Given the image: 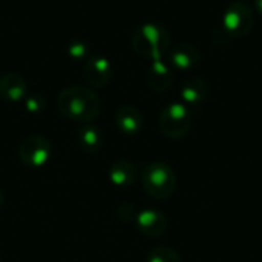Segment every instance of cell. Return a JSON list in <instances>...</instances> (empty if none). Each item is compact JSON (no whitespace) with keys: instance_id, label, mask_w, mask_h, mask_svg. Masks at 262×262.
Wrapping results in <instances>:
<instances>
[{"instance_id":"obj_1","label":"cell","mask_w":262,"mask_h":262,"mask_svg":"<svg viewBox=\"0 0 262 262\" xmlns=\"http://www.w3.org/2000/svg\"><path fill=\"white\" fill-rule=\"evenodd\" d=\"M57 109L64 118L86 124L97 118L101 109V103L98 95L92 89L74 84L64 88L58 94Z\"/></svg>"},{"instance_id":"obj_2","label":"cell","mask_w":262,"mask_h":262,"mask_svg":"<svg viewBox=\"0 0 262 262\" xmlns=\"http://www.w3.org/2000/svg\"><path fill=\"white\" fill-rule=\"evenodd\" d=\"M137 55L147 60H161L172 48L169 31L158 23H144L138 26L130 38Z\"/></svg>"},{"instance_id":"obj_3","label":"cell","mask_w":262,"mask_h":262,"mask_svg":"<svg viewBox=\"0 0 262 262\" xmlns=\"http://www.w3.org/2000/svg\"><path fill=\"white\" fill-rule=\"evenodd\" d=\"M141 181L146 193L155 200H166L172 196L177 189L175 170L161 161L147 164L143 169Z\"/></svg>"},{"instance_id":"obj_4","label":"cell","mask_w":262,"mask_h":262,"mask_svg":"<svg viewBox=\"0 0 262 262\" xmlns=\"http://www.w3.org/2000/svg\"><path fill=\"white\" fill-rule=\"evenodd\" d=\"M192 127V114L184 103H170L160 115V130L170 140H180Z\"/></svg>"},{"instance_id":"obj_5","label":"cell","mask_w":262,"mask_h":262,"mask_svg":"<svg viewBox=\"0 0 262 262\" xmlns=\"http://www.w3.org/2000/svg\"><path fill=\"white\" fill-rule=\"evenodd\" d=\"M253 23H255L253 11L243 0L232 2L223 14L224 31H226V34H229L230 37H235V38L246 37L252 31Z\"/></svg>"},{"instance_id":"obj_6","label":"cell","mask_w":262,"mask_h":262,"mask_svg":"<svg viewBox=\"0 0 262 262\" xmlns=\"http://www.w3.org/2000/svg\"><path fill=\"white\" fill-rule=\"evenodd\" d=\"M52 154V144L48 138L41 135H32L23 140L18 149V158L26 167H43Z\"/></svg>"},{"instance_id":"obj_7","label":"cell","mask_w":262,"mask_h":262,"mask_svg":"<svg viewBox=\"0 0 262 262\" xmlns=\"http://www.w3.org/2000/svg\"><path fill=\"white\" fill-rule=\"evenodd\" d=\"M84 78L94 88H104L112 78V66L106 57L94 55L84 63Z\"/></svg>"},{"instance_id":"obj_8","label":"cell","mask_w":262,"mask_h":262,"mask_svg":"<svg viewBox=\"0 0 262 262\" xmlns=\"http://www.w3.org/2000/svg\"><path fill=\"white\" fill-rule=\"evenodd\" d=\"M135 223L138 230L149 238L161 236L167 230V218L163 212L157 209H144L138 212L135 216Z\"/></svg>"},{"instance_id":"obj_9","label":"cell","mask_w":262,"mask_h":262,"mask_svg":"<svg viewBox=\"0 0 262 262\" xmlns=\"http://www.w3.org/2000/svg\"><path fill=\"white\" fill-rule=\"evenodd\" d=\"M201 60V54L195 45L180 43L169 49V64L178 71H190Z\"/></svg>"},{"instance_id":"obj_10","label":"cell","mask_w":262,"mask_h":262,"mask_svg":"<svg viewBox=\"0 0 262 262\" xmlns=\"http://www.w3.org/2000/svg\"><path fill=\"white\" fill-rule=\"evenodd\" d=\"M26 80L17 72H6L0 77V97L9 103H20L28 95Z\"/></svg>"},{"instance_id":"obj_11","label":"cell","mask_w":262,"mask_h":262,"mask_svg":"<svg viewBox=\"0 0 262 262\" xmlns=\"http://www.w3.org/2000/svg\"><path fill=\"white\" fill-rule=\"evenodd\" d=\"M146 80L150 89L155 92H164L170 88L173 81V72L169 63L161 60H154L147 69Z\"/></svg>"},{"instance_id":"obj_12","label":"cell","mask_w":262,"mask_h":262,"mask_svg":"<svg viewBox=\"0 0 262 262\" xmlns=\"http://www.w3.org/2000/svg\"><path fill=\"white\" fill-rule=\"evenodd\" d=\"M180 95L187 107H198L209 97V84L200 77H192L183 83Z\"/></svg>"},{"instance_id":"obj_13","label":"cell","mask_w":262,"mask_h":262,"mask_svg":"<svg viewBox=\"0 0 262 262\" xmlns=\"http://www.w3.org/2000/svg\"><path fill=\"white\" fill-rule=\"evenodd\" d=\"M115 124L120 129V132L126 135H135L143 127V115L135 106L124 104L118 107L115 114Z\"/></svg>"},{"instance_id":"obj_14","label":"cell","mask_w":262,"mask_h":262,"mask_svg":"<svg viewBox=\"0 0 262 262\" xmlns=\"http://www.w3.org/2000/svg\"><path fill=\"white\" fill-rule=\"evenodd\" d=\"M137 167L129 160H117L109 167V180L115 187L124 189L135 183L137 180Z\"/></svg>"},{"instance_id":"obj_15","label":"cell","mask_w":262,"mask_h":262,"mask_svg":"<svg viewBox=\"0 0 262 262\" xmlns=\"http://www.w3.org/2000/svg\"><path fill=\"white\" fill-rule=\"evenodd\" d=\"M78 146L86 154H97L103 146V135L101 130L94 124H84L78 129L77 134Z\"/></svg>"},{"instance_id":"obj_16","label":"cell","mask_w":262,"mask_h":262,"mask_svg":"<svg viewBox=\"0 0 262 262\" xmlns=\"http://www.w3.org/2000/svg\"><path fill=\"white\" fill-rule=\"evenodd\" d=\"M147 262H181V256L172 247L158 246L149 252Z\"/></svg>"},{"instance_id":"obj_17","label":"cell","mask_w":262,"mask_h":262,"mask_svg":"<svg viewBox=\"0 0 262 262\" xmlns=\"http://www.w3.org/2000/svg\"><path fill=\"white\" fill-rule=\"evenodd\" d=\"M68 54L74 60H83V58L88 60L89 58V48L83 40H74L68 48Z\"/></svg>"},{"instance_id":"obj_18","label":"cell","mask_w":262,"mask_h":262,"mask_svg":"<svg viewBox=\"0 0 262 262\" xmlns=\"http://www.w3.org/2000/svg\"><path fill=\"white\" fill-rule=\"evenodd\" d=\"M23 103H25L26 111L31 112V114H40V112L45 109V106H46V101H45V98H43L40 94L28 95V97L23 100Z\"/></svg>"},{"instance_id":"obj_19","label":"cell","mask_w":262,"mask_h":262,"mask_svg":"<svg viewBox=\"0 0 262 262\" xmlns=\"http://www.w3.org/2000/svg\"><path fill=\"white\" fill-rule=\"evenodd\" d=\"M255 2V8H256V11L259 12L262 15V0H253Z\"/></svg>"},{"instance_id":"obj_20","label":"cell","mask_w":262,"mask_h":262,"mask_svg":"<svg viewBox=\"0 0 262 262\" xmlns=\"http://www.w3.org/2000/svg\"><path fill=\"white\" fill-rule=\"evenodd\" d=\"M2 204H3V192L0 189V207H2Z\"/></svg>"},{"instance_id":"obj_21","label":"cell","mask_w":262,"mask_h":262,"mask_svg":"<svg viewBox=\"0 0 262 262\" xmlns=\"http://www.w3.org/2000/svg\"><path fill=\"white\" fill-rule=\"evenodd\" d=\"M0 261H2V258H0Z\"/></svg>"}]
</instances>
